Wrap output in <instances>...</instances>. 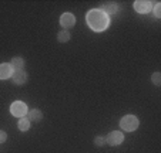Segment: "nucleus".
Masks as SVG:
<instances>
[{"label":"nucleus","mask_w":161,"mask_h":153,"mask_svg":"<svg viewBox=\"0 0 161 153\" xmlns=\"http://www.w3.org/2000/svg\"><path fill=\"white\" fill-rule=\"evenodd\" d=\"M154 14H155V17L157 18L161 17V3H157L154 6Z\"/></svg>","instance_id":"16"},{"label":"nucleus","mask_w":161,"mask_h":153,"mask_svg":"<svg viewBox=\"0 0 161 153\" xmlns=\"http://www.w3.org/2000/svg\"><path fill=\"white\" fill-rule=\"evenodd\" d=\"M12 77H13V82H14L16 85H23L27 81V74H26L23 69H20V71H13Z\"/></svg>","instance_id":"7"},{"label":"nucleus","mask_w":161,"mask_h":153,"mask_svg":"<svg viewBox=\"0 0 161 153\" xmlns=\"http://www.w3.org/2000/svg\"><path fill=\"white\" fill-rule=\"evenodd\" d=\"M151 81H153V84L154 85H161V74L160 72H154L153 74V77H151Z\"/></svg>","instance_id":"14"},{"label":"nucleus","mask_w":161,"mask_h":153,"mask_svg":"<svg viewBox=\"0 0 161 153\" xmlns=\"http://www.w3.org/2000/svg\"><path fill=\"white\" fill-rule=\"evenodd\" d=\"M60 24H61V27H64V28H71L76 24V17L71 13H64L60 17Z\"/></svg>","instance_id":"6"},{"label":"nucleus","mask_w":161,"mask_h":153,"mask_svg":"<svg viewBox=\"0 0 161 153\" xmlns=\"http://www.w3.org/2000/svg\"><path fill=\"white\" fill-rule=\"evenodd\" d=\"M86 18H87L88 27L94 31H104L108 27V23H110L108 16L101 12L100 9L90 10L87 13V16H86Z\"/></svg>","instance_id":"1"},{"label":"nucleus","mask_w":161,"mask_h":153,"mask_svg":"<svg viewBox=\"0 0 161 153\" xmlns=\"http://www.w3.org/2000/svg\"><path fill=\"white\" fill-rule=\"evenodd\" d=\"M17 126H19V129H20V130H23V132H26V130H29V129H30V120H29L27 118H21V119L19 120Z\"/></svg>","instance_id":"12"},{"label":"nucleus","mask_w":161,"mask_h":153,"mask_svg":"<svg viewBox=\"0 0 161 153\" xmlns=\"http://www.w3.org/2000/svg\"><path fill=\"white\" fill-rule=\"evenodd\" d=\"M13 75V68L10 64H2L0 65V79H7Z\"/></svg>","instance_id":"9"},{"label":"nucleus","mask_w":161,"mask_h":153,"mask_svg":"<svg viewBox=\"0 0 161 153\" xmlns=\"http://www.w3.org/2000/svg\"><path fill=\"white\" fill-rule=\"evenodd\" d=\"M10 112H12L13 116L26 118V115H27V105L21 101H16V102H13L12 106H10Z\"/></svg>","instance_id":"3"},{"label":"nucleus","mask_w":161,"mask_h":153,"mask_svg":"<svg viewBox=\"0 0 161 153\" xmlns=\"http://www.w3.org/2000/svg\"><path fill=\"white\" fill-rule=\"evenodd\" d=\"M140 125V120L138 118L134 116V115H125L121 120H120V126H121L123 130H127V132H133L138 128Z\"/></svg>","instance_id":"2"},{"label":"nucleus","mask_w":161,"mask_h":153,"mask_svg":"<svg viewBox=\"0 0 161 153\" xmlns=\"http://www.w3.org/2000/svg\"><path fill=\"white\" fill-rule=\"evenodd\" d=\"M123 140H124V135L121 132H119V130H114V132L108 133V136L106 138V142L110 146H119Z\"/></svg>","instance_id":"5"},{"label":"nucleus","mask_w":161,"mask_h":153,"mask_svg":"<svg viewBox=\"0 0 161 153\" xmlns=\"http://www.w3.org/2000/svg\"><path fill=\"white\" fill-rule=\"evenodd\" d=\"M101 12L106 13V14H114V13L119 10V4L114 3V2H106V3L101 6Z\"/></svg>","instance_id":"8"},{"label":"nucleus","mask_w":161,"mask_h":153,"mask_svg":"<svg viewBox=\"0 0 161 153\" xmlns=\"http://www.w3.org/2000/svg\"><path fill=\"white\" fill-rule=\"evenodd\" d=\"M27 119L30 122H40L43 119V114L40 109H33V111L27 112Z\"/></svg>","instance_id":"10"},{"label":"nucleus","mask_w":161,"mask_h":153,"mask_svg":"<svg viewBox=\"0 0 161 153\" xmlns=\"http://www.w3.org/2000/svg\"><path fill=\"white\" fill-rule=\"evenodd\" d=\"M104 143H106V139H104V138H101V136H97V138L94 139V145H96V146L101 147Z\"/></svg>","instance_id":"15"},{"label":"nucleus","mask_w":161,"mask_h":153,"mask_svg":"<svg viewBox=\"0 0 161 153\" xmlns=\"http://www.w3.org/2000/svg\"><path fill=\"white\" fill-rule=\"evenodd\" d=\"M7 140V133L4 130H0V143H4Z\"/></svg>","instance_id":"17"},{"label":"nucleus","mask_w":161,"mask_h":153,"mask_svg":"<svg viewBox=\"0 0 161 153\" xmlns=\"http://www.w3.org/2000/svg\"><path fill=\"white\" fill-rule=\"evenodd\" d=\"M12 68L14 69V71H20V69H23V67H25V60L21 57H14L12 60Z\"/></svg>","instance_id":"11"},{"label":"nucleus","mask_w":161,"mask_h":153,"mask_svg":"<svg viewBox=\"0 0 161 153\" xmlns=\"http://www.w3.org/2000/svg\"><path fill=\"white\" fill-rule=\"evenodd\" d=\"M70 33L67 30H63V31H58V34H57V40L60 43H67L69 40H70Z\"/></svg>","instance_id":"13"},{"label":"nucleus","mask_w":161,"mask_h":153,"mask_svg":"<svg viewBox=\"0 0 161 153\" xmlns=\"http://www.w3.org/2000/svg\"><path fill=\"white\" fill-rule=\"evenodd\" d=\"M151 9H153V3L148 2V0H137V2H134V10L137 13L144 14V13H148Z\"/></svg>","instance_id":"4"}]
</instances>
